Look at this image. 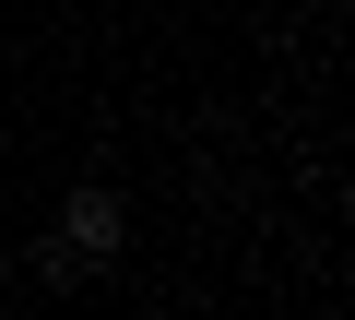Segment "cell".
<instances>
[{
	"label": "cell",
	"mask_w": 355,
	"mask_h": 320,
	"mask_svg": "<svg viewBox=\"0 0 355 320\" xmlns=\"http://www.w3.org/2000/svg\"><path fill=\"white\" fill-rule=\"evenodd\" d=\"M60 237H71V249H83V273H107V261H119V249H130V202H119V190H107V178H83V190H71V202H60Z\"/></svg>",
	"instance_id": "6da1fadb"
},
{
	"label": "cell",
	"mask_w": 355,
	"mask_h": 320,
	"mask_svg": "<svg viewBox=\"0 0 355 320\" xmlns=\"http://www.w3.org/2000/svg\"><path fill=\"white\" fill-rule=\"evenodd\" d=\"M24 273H36V285H48V296H83V249H71V237H60V226H48V237H36V249H24Z\"/></svg>",
	"instance_id": "7a4b0ae2"
}]
</instances>
